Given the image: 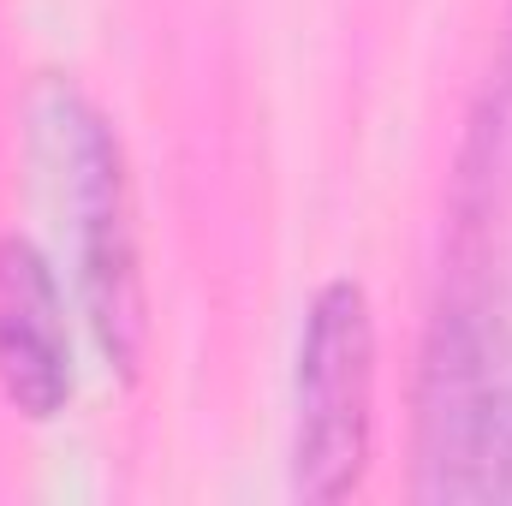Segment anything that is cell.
<instances>
[{"mask_svg":"<svg viewBox=\"0 0 512 506\" xmlns=\"http://www.w3.org/2000/svg\"><path fill=\"white\" fill-rule=\"evenodd\" d=\"M376 459V304L358 280L316 286L292 358V495L334 506Z\"/></svg>","mask_w":512,"mask_h":506,"instance_id":"7a4b0ae2","label":"cell"},{"mask_svg":"<svg viewBox=\"0 0 512 506\" xmlns=\"http://www.w3.org/2000/svg\"><path fill=\"white\" fill-rule=\"evenodd\" d=\"M24 120H30V155L42 167L48 203L66 227L84 328L102 364L131 381L149 352V298L137 262L126 143L108 126V114L66 78H42L24 102Z\"/></svg>","mask_w":512,"mask_h":506,"instance_id":"6da1fadb","label":"cell"},{"mask_svg":"<svg viewBox=\"0 0 512 506\" xmlns=\"http://www.w3.org/2000/svg\"><path fill=\"white\" fill-rule=\"evenodd\" d=\"M0 393L30 423H54L78 393L60 274L18 233H0Z\"/></svg>","mask_w":512,"mask_h":506,"instance_id":"3957f363","label":"cell"},{"mask_svg":"<svg viewBox=\"0 0 512 506\" xmlns=\"http://www.w3.org/2000/svg\"><path fill=\"white\" fill-rule=\"evenodd\" d=\"M459 501H507L512 506V376L489 387L471 447H465V483Z\"/></svg>","mask_w":512,"mask_h":506,"instance_id":"277c9868","label":"cell"}]
</instances>
